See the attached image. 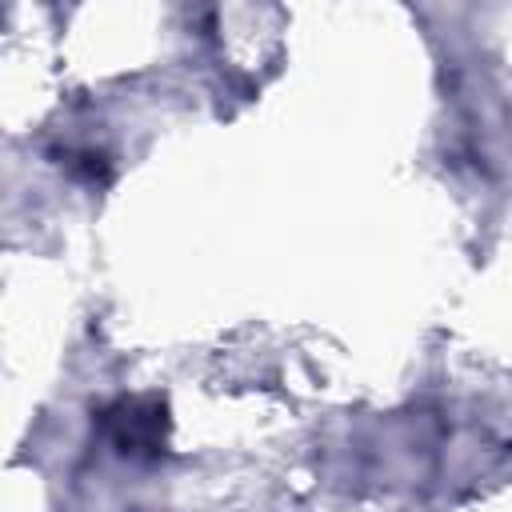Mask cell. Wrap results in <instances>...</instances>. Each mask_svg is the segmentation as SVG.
<instances>
[{"label": "cell", "instance_id": "1", "mask_svg": "<svg viewBox=\"0 0 512 512\" xmlns=\"http://www.w3.org/2000/svg\"><path fill=\"white\" fill-rule=\"evenodd\" d=\"M160 428H164V412L160 408H140V404H124V416H120V448L124 452H144V448H156L160 440Z\"/></svg>", "mask_w": 512, "mask_h": 512}]
</instances>
